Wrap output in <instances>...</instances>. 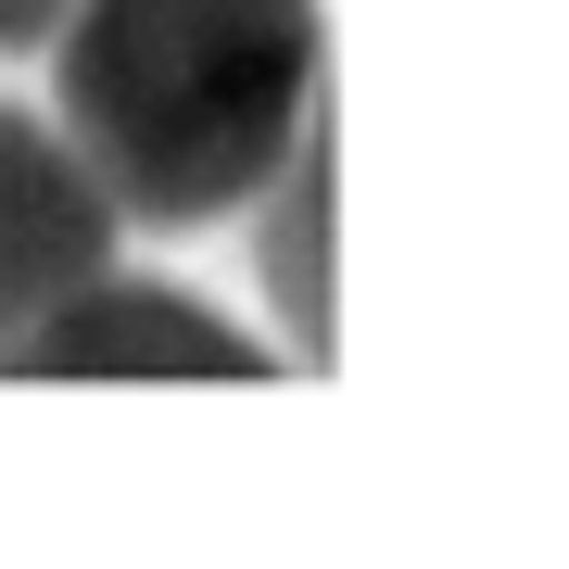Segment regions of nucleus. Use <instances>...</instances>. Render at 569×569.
Segmentation results:
<instances>
[{
    "label": "nucleus",
    "instance_id": "20e7f679",
    "mask_svg": "<svg viewBox=\"0 0 569 569\" xmlns=\"http://www.w3.org/2000/svg\"><path fill=\"white\" fill-rule=\"evenodd\" d=\"M253 279H266V305H279L291 329V355L329 367V127H305V140L279 152V178L253 190Z\"/></svg>",
    "mask_w": 569,
    "mask_h": 569
},
{
    "label": "nucleus",
    "instance_id": "f03ea898",
    "mask_svg": "<svg viewBox=\"0 0 569 569\" xmlns=\"http://www.w3.org/2000/svg\"><path fill=\"white\" fill-rule=\"evenodd\" d=\"M0 380H266V342H253L241 317L164 291V279H114V266H89V279L13 342Z\"/></svg>",
    "mask_w": 569,
    "mask_h": 569
},
{
    "label": "nucleus",
    "instance_id": "39448f33",
    "mask_svg": "<svg viewBox=\"0 0 569 569\" xmlns=\"http://www.w3.org/2000/svg\"><path fill=\"white\" fill-rule=\"evenodd\" d=\"M51 26H63V0H0V51H39Z\"/></svg>",
    "mask_w": 569,
    "mask_h": 569
},
{
    "label": "nucleus",
    "instance_id": "7ed1b4c3",
    "mask_svg": "<svg viewBox=\"0 0 569 569\" xmlns=\"http://www.w3.org/2000/svg\"><path fill=\"white\" fill-rule=\"evenodd\" d=\"M89 266H114V216H102V190H89V164L63 152L51 114L0 102V367H13V342L89 279Z\"/></svg>",
    "mask_w": 569,
    "mask_h": 569
},
{
    "label": "nucleus",
    "instance_id": "f257e3e1",
    "mask_svg": "<svg viewBox=\"0 0 569 569\" xmlns=\"http://www.w3.org/2000/svg\"><path fill=\"white\" fill-rule=\"evenodd\" d=\"M51 127L114 228H216L317 127V0H63Z\"/></svg>",
    "mask_w": 569,
    "mask_h": 569
}]
</instances>
